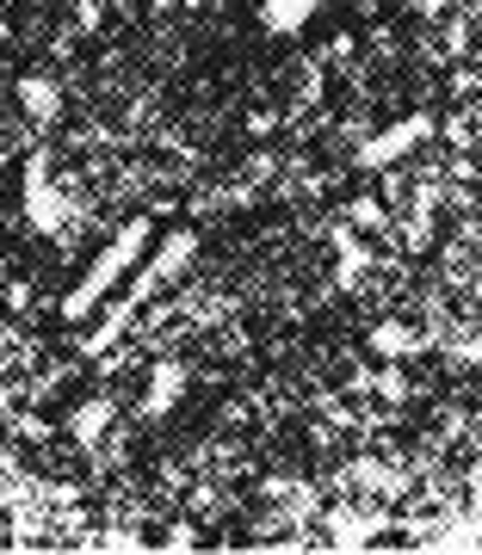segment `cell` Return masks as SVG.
<instances>
[{
  "label": "cell",
  "instance_id": "obj_19",
  "mask_svg": "<svg viewBox=\"0 0 482 555\" xmlns=\"http://www.w3.org/2000/svg\"><path fill=\"white\" fill-rule=\"evenodd\" d=\"M149 7H161V13H167V7H174V0H149Z\"/></svg>",
  "mask_w": 482,
  "mask_h": 555
},
{
  "label": "cell",
  "instance_id": "obj_8",
  "mask_svg": "<svg viewBox=\"0 0 482 555\" xmlns=\"http://www.w3.org/2000/svg\"><path fill=\"white\" fill-rule=\"evenodd\" d=\"M433 543H440V550H477V543H482V469L470 476V506H464V513L452 518Z\"/></svg>",
  "mask_w": 482,
  "mask_h": 555
},
{
  "label": "cell",
  "instance_id": "obj_7",
  "mask_svg": "<svg viewBox=\"0 0 482 555\" xmlns=\"http://www.w3.org/2000/svg\"><path fill=\"white\" fill-rule=\"evenodd\" d=\"M316 13H321V0H261V31L266 38H297Z\"/></svg>",
  "mask_w": 482,
  "mask_h": 555
},
{
  "label": "cell",
  "instance_id": "obj_16",
  "mask_svg": "<svg viewBox=\"0 0 482 555\" xmlns=\"http://www.w3.org/2000/svg\"><path fill=\"white\" fill-rule=\"evenodd\" d=\"M353 217H359V222H383V210L371 198H359V204H353Z\"/></svg>",
  "mask_w": 482,
  "mask_h": 555
},
{
  "label": "cell",
  "instance_id": "obj_14",
  "mask_svg": "<svg viewBox=\"0 0 482 555\" xmlns=\"http://www.w3.org/2000/svg\"><path fill=\"white\" fill-rule=\"evenodd\" d=\"M371 389H383L390 401H402V396H408V377L396 371V358H390V371H378V377H371Z\"/></svg>",
  "mask_w": 482,
  "mask_h": 555
},
{
  "label": "cell",
  "instance_id": "obj_15",
  "mask_svg": "<svg viewBox=\"0 0 482 555\" xmlns=\"http://www.w3.org/2000/svg\"><path fill=\"white\" fill-rule=\"evenodd\" d=\"M445 142H477L470 137V118H445Z\"/></svg>",
  "mask_w": 482,
  "mask_h": 555
},
{
  "label": "cell",
  "instance_id": "obj_11",
  "mask_svg": "<svg viewBox=\"0 0 482 555\" xmlns=\"http://www.w3.org/2000/svg\"><path fill=\"white\" fill-rule=\"evenodd\" d=\"M371 352L378 358H415V352H427V334H415L408 321H378V327H371Z\"/></svg>",
  "mask_w": 482,
  "mask_h": 555
},
{
  "label": "cell",
  "instance_id": "obj_17",
  "mask_svg": "<svg viewBox=\"0 0 482 555\" xmlns=\"http://www.w3.org/2000/svg\"><path fill=\"white\" fill-rule=\"evenodd\" d=\"M415 13H427V20H440V13H445V0H415Z\"/></svg>",
  "mask_w": 482,
  "mask_h": 555
},
{
  "label": "cell",
  "instance_id": "obj_20",
  "mask_svg": "<svg viewBox=\"0 0 482 555\" xmlns=\"http://www.w3.org/2000/svg\"><path fill=\"white\" fill-rule=\"evenodd\" d=\"M0 272H7V266H0Z\"/></svg>",
  "mask_w": 482,
  "mask_h": 555
},
{
  "label": "cell",
  "instance_id": "obj_18",
  "mask_svg": "<svg viewBox=\"0 0 482 555\" xmlns=\"http://www.w3.org/2000/svg\"><path fill=\"white\" fill-rule=\"evenodd\" d=\"M470 137H477V142H482V112H477V124H470Z\"/></svg>",
  "mask_w": 482,
  "mask_h": 555
},
{
  "label": "cell",
  "instance_id": "obj_3",
  "mask_svg": "<svg viewBox=\"0 0 482 555\" xmlns=\"http://www.w3.org/2000/svg\"><path fill=\"white\" fill-rule=\"evenodd\" d=\"M25 222L38 229V235H50V241H62L68 235V222H75V210H68V198H62V185H56V173H50V155H25Z\"/></svg>",
  "mask_w": 482,
  "mask_h": 555
},
{
  "label": "cell",
  "instance_id": "obj_1",
  "mask_svg": "<svg viewBox=\"0 0 482 555\" xmlns=\"http://www.w3.org/2000/svg\"><path fill=\"white\" fill-rule=\"evenodd\" d=\"M149 241H155V222H149V217H130V222L118 229V235H112V241L100 247V254H93V266L80 272L75 291H68V297L56 302V315H62V321H87L93 309H105V302H112V291H118L124 278H130V272L142 266Z\"/></svg>",
  "mask_w": 482,
  "mask_h": 555
},
{
  "label": "cell",
  "instance_id": "obj_9",
  "mask_svg": "<svg viewBox=\"0 0 482 555\" xmlns=\"http://www.w3.org/2000/svg\"><path fill=\"white\" fill-rule=\"evenodd\" d=\"M20 105H25V118L38 124V130H50V124L62 118V87L50 75H25L20 80Z\"/></svg>",
  "mask_w": 482,
  "mask_h": 555
},
{
  "label": "cell",
  "instance_id": "obj_2",
  "mask_svg": "<svg viewBox=\"0 0 482 555\" xmlns=\"http://www.w3.org/2000/svg\"><path fill=\"white\" fill-rule=\"evenodd\" d=\"M192 259H199V235H192V229H174V235H161V241H155V254L142 259L137 272L124 278V291H130L142 309H149V302H155L167 284H180Z\"/></svg>",
  "mask_w": 482,
  "mask_h": 555
},
{
  "label": "cell",
  "instance_id": "obj_6",
  "mask_svg": "<svg viewBox=\"0 0 482 555\" xmlns=\"http://www.w3.org/2000/svg\"><path fill=\"white\" fill-rule=\"evenodd\" d=\"M180 389H186V364L161 358L155 371H149V389H142V408H137V414H142V420H161L174 401H180Z\"/></svg>",
  "mask_w": 482,
  "mask_h": 555
},
{
  "label": "cell",
  "instance_id": "obj_12",
  "mask_svg": "<svg viewBox=\"0 0 482 555\" xmlns=\"http://www.w3.org/2000/svg\"><path fill=\"white\" fill-rule=\"evenodd\" d=\"M328 531H334V543H346V550H359V543H371V537L383 531V518H359V513H328Z\"/></svg>",
  "mask_w": 482,
  "mask_h": 555
},
{
  "label": "cell",
  "instance_id": "obj_5",
  "mask_svg": "<svg viewBox=\"0 0 482 555\" xmlns=\"http://www.w3.org/2000/svg\"><path fill=\"white\" fill-rule=\"evenodd\" d=\"M142 315V302L130 297V291H124L118 302H105V315H100V327H93V334H80V352L87 358H100V352H112V346H118L124 339V327H130V321Z\"/></svg>",
  "mask_w": 482,
  "mask_h": 555
},
{
  "label": "cell",
  "instance_id": "obj_13",
  "mask_svg": "<svg viewBox=\"0 0 482 555\" xmlns=\"http://www.w3.org/2000/svg\"><path fill=\"white\" fill-rule=\"evenodd\" d=\"M359 272H365V247H359V235H341V284H359Z\"/></svg>",
  "mask_w": 482,
  "mask_h": 555
},
{
  "label": "cell",
  "instance_id": "obj_10",
  "mask_svg": "<svg viewBox=\"0 0 482 555\" xmlns=\"http://www.w3.org/2000/svg\"><path fill=\"white\" fill-rule=\"evenodd\" d=\"M112 420H118V401L112 396L80 401L75 414H68V438H75V444H100V438L112 433Z\"/></svg>",
  "mask_w": 482,
  "mask_h": 555
},
{
  "label": "cell",
  "instance_id": "obj_4",
  "mask_svg": "<svg viewBox=\"0 0 482 555\" xmlns=\"http://www.w3.org/2000/svg\"><path fill=\"white\" fill-rule=\"evenodd\" d=\"M440 124L427 118V112H408V118H396L390 130H378L371 142H359V155H353V167L359 173H383V167H396V160H408L415 149H421L427 137H433Z\"/></svg>",
  "mask_w": 482,
  "mask_h": 555
}]
</instances>
